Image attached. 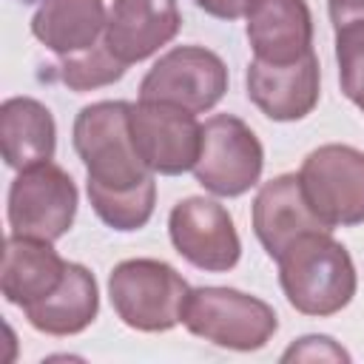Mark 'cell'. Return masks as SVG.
I'll return each instance as SVG.
<instances>
[{
	"label": "cell",
	"instance_id": "8fae6325",
	"mask_svg": "<svg viewBox=\"0 0 364 364\" xmlns=\"http://www.w3.org/2000/svg\"><path fill=\"white\" fill-rule=\"evenodd\" d=\"M318 82L321 74L313 51L287 65L253 60L245 74L247 100L276 122H293L307 117L318 102Z\"/></svg>",
	"mask_w": 364,
	"mask_h": 364
},
{
	"label": "cell",
	"instance_id": "cb8c5ba5",
	"mask_svg": "<svg viewBox=\"0 0 364 364\" xmlns=\"http://www.w3.org/2000/svg\"><path fill=\"white\" fill-rule=\"evenodd\" d=\"M333 28L347 26L353 20H364V0H327Z\"/></svg>",
	"mask_w": 364,
	"mask_h": 364
},
{
	"label": "cell",
	"instance_id": "e0dca14e",
	"mask_svg": "<svg viewBox=\"0 0 364 364\" xmlns=\"http://www.w3.org/2000/svg\"><path fill=\"white\" fill-rule=\"evenodd\" d=\"M97 282L82 264L74 262H68L63 282L46 299L23 307L28 324L46 336H77L97 318Z\"/></svg>",
	"mask_w": 364,
	"mask_h": 364
},
{
	"label": "cell",
	"instance_id": "7a4b0ae2",
	"mask_svg": "<svg viewBox=\"0 0 364 364\" xmlns=\"http://www.w3.org/2000/svg\"><path fill=\"white\" fill-rule=\"evenodd\" d=\"M74 151L85 165L88 182L102 188H134L154 176L136 154L131 136V102L105 100L85 105L74 119Z\"/></svg>",
	"mask_w": 364,
	"mask_h": 364
},
{
	"label": "cell",
	"instance_id": "9c48e42d",
	"mask_svg": "<svg viewBox=\"0 0 364 364\" xmlns=\"http://www.w3.org/2000/svg\"><path fill=\"white\" fill-rule=\"evenodd\" d=\"M131 136L142 162L162 176L193 171L202 148V125L191 111L151 100L131 105Z\"/></svg>",
	"mask_w": 364,
	"mask_h": 364
},
{
	"label": "cell",
	"instance_id": "d6986e66",
	"mask_svg": "<svg viewBox=\"0 0 364 364\" xmlns=\"http://www.w3.org/2000/svg\"><path fill=\"white\" fill-rule=\"evenodd\" d=\"M88 199H91V208L97 210V216L108 228H114V230H139L154 213L156 182H154V176H148L145 182H139L134 188H122V191L88 182Z\"/></svg>",
	"mask_w": 364,
	"mask_h": 364
},
{
	"label": "cell",
	"instance_id": "9a60e30c",
	"mask_svg": "<svg viewBox=\"0 0 364 364\" xmlns=\"http://www.w3.org/2000/svg\"><path fill=\"white\" fill-rule=\"evenodd\" d=\"M65 267L68 262L60 259L51 242L11 233L3 247V270H0V287L6 301L17 307H28L46 299L63 282Z\"/></svg>",
	"mask_w": 364,
	"mask_h": 364
},
{
	"label": "cell",
	"instance_id": "3957f363",
	"mask_svg": "<svg viewBox=\"0 0 364 364\" xmlns=\"http://www.w3.org/2000/svg\"><path fill=\"white\" fill-rule=\"evenodd\" d=\"M108 296L117 316L131 330L165 333L182 321L191 287L159 259H128L111 270Z\"/></svg>",
	"mask_w": 364,
	"mask_h": 364
},
{
	"label": "cell",
	"instance_id": "603a6c76",
	"mask_svg": "<svg viewBox=\"0 0 364 364\" xmlns=\"http://www.w3.org/2000/svg\"><path fill=\"white\" fill-rule=\"evenodd\" d=\"M253 0H196V6L210 14V17H219V20H236L242 14H247Z\"/></svg>",
	"mask_w": 364,
	"mask_h": 364
},
{
	"label": "cell",
	"instance_id": "ffe728a7",
	"mask_svg": "<svg viewBox=\"0 0 364 364\" xmlns=\"http://www.w3.org/2000/svg\"><path fill=\"white\" fill-rule=\"evenodd\" d=\"M125 63L114 57V51L105 46V40H100L97 46L80 51V54H68L60 63V80L71 88V91H91L108 82H117L125 74Z\"/></svg>",
	"mask_w": 364,
	"mask_h": 364
},
{
	"label": "cell",
	"instance_id": "7402d4cb",
	"mask_svg": "<svg viewBox=\"0 0 364 364\" xmlns=\"http://www.w3.org/2000/svg\"><path fill=\"white\" fill-rule=\"evenodd\" d=\"M282 361H350V355L327 336H304L284 350Z\"/></svg>",
	"mask_w": 364,
	"mask_h": 364
},
{
	"label": "cell",
	"instance_id": "5b68a950",
	"mask_svg": "<svg viewBox=\"0 0 364 364\" xmlns=\"http://www.w3.org/2000/svg\"><path fill=\"white\" fill-rule=\"evenodd\" d=\"M228 91V68L202 46H176L162 54L139 82V100L168 102L191 114L210 111Z\"/></svg>",
	"mask_w": 364,
	"mask_h": 364
},
{
	"label": "cell",
	"instance_id": "44dd1931",
	"mask_svg": "<svg viewBox=\"0 0 364 364\" xmlns=\"http://www.w3.org/2000/svg\"><path fill=\"white\" fill-rule=\"evenodd\" d=\"M336 63L344 97L364 111V20L336 28Z\"/></svg>",
	"mask_w": 364,
	"mask_h": 364
},
{
	"label": "cell",
	"instance_id": "ac0fdd59",
	"mask_svg": "<svg viewBox=\"0 0 364 364\" xmlns=\"http://www.w3.org/2000/svg\"><path fill=\"white\" fill-rule=\"evenodd\" d=\"M108 11L102 0H43L31 17V34L54 54H80L105 34Z\"/></svg>",
	"mask_w": 364,
	"mask_h": 364
},
{
	"label": "cell",
	"instance_id": "2e32d148",
	"mask_svg": "<svg viewBox=\"0 0 364 364\" xmlns=\"http://www.w3.org/2000/svg\"><path fill=\"white\" fill-rule=\"evenodd\" d=\"M0 145L6 165L14 171L51 162L57 148L51 111L31 97H9L0 105Z\"/></svg>",
	"mask_w": 364,
	"mask_h": 364
},
{
	"label": "cell",
	"instance_id": "6da1fadb",
	"mask_svg": "<svg viewBox=\"0 0 364 364\" xmlns=\"http://www.w3.org/2000/svg\"><path fill=\"white\" fill-rule=\"evenodd\" d=\"M276 262L287 301L304 316H333L355 296V264L330 230L299 236Z\"/></svg>",
	"mask_w": 364,
	"mask_h": 364
},
{
	"label": "cell",
	"instance_id": "7c38bea8",
	"mask_svg": "<svg viewBox=\"0 0 364 364\" xmlns=\"http://www.w3.org/2000/svg\"><path fill=\"white\" fill-rule=\"evenodd\" d=\"M253 230L270 259H279L299 236L313 230H333L321 222L304 196L299 173H282L264 182L253 199Z\"/></svg>",
	"mask_w": 364,
	"mask_h": 364
},
{
	"label": "cell",
	"instance_id": "8992f818",
	"mask_svg": "<svg viewBox=\"0 0 364 364\" xmlns=\"http://www.w3.org/2000/svg\"><path fill=\"white\" fill-rule=\"evenodd\" d=\"M313 210L330 228L364 222V154L350 145H321L310 151L299 171Z\"/></svg>",
	"mask_w": 364,
	"mask_h": 364
},
{
	"label": "cell",
	"instance_id": "4fadbf2b",
	"mask_svg": "<svg viewBox=\"0 0 364 364\" xmlns=\"http://www.w3.org/2000/svg\"><path fill=\"white\" fill-rule=\"evenodd\" d=\"M182 26L176 0H114L105 23V46L125 65L168 46Z\"/></svg>",
	"mask_w": 364,
	"mask_h": 364
},
{
	"label": "cell",
	"instance_id": "277c9868",
	"mask_svg": "<svg viewBox=\"0 0 364 364\" xmlns=\"http://www.w3.org/2000/svg\"><path fill=\"white\" fill-rule=\"evenodd\" d=\"M182 324L193 336L216 347L250 353V350H262L273 338L279 318L267 301L247 296L242 290L196 287L185 301Z\"/></svg>",
	"mask_w": 364,
	"mask_h": 364
},
{
	"label": "cell",
	"instance_id": "5bb4252c",
	"mask_svg": "<svg viewBox=\"0 0 364 364\" xmlns=\"http://www.w3.org/2000/svg\"><path fill=\"white\" fill-rule=\"evenodd\" d=\"M245 17L253 60L287 65L313 51V14L304 0H253Z\"/></svg>",
	"mask_w": 364,
	"mask_h": 364
},
{
	"label": "cell",
	"instance_id": "ba28073f",
	"mask_svg": "<svg viewBox=\"0 0 364 364\" xmlns=\"http://www.w3.org/2000/svg\"><path fill=\"white\" fill-rule=\"evenodd\" d=\"M77 213V185L54 162L26 168L9 188V228L17 236L54 242Z\"/></svg>",
	"mask_w": 364,
	"mask_h": 364
},
{
	"label": "cell",
	"instance_id": "30bf717a",
	"mask_svg": "<svg viewBox=\"0 0 364 364\" xmlns=\"http://www.w3.org/2000/svg\"><path fill=\"white\" fill-rule=\"evenodd\" d=\"M168 233L176 253L199 270L225 273L236 267L242 256V242L228 208L205 196L176 202L168 216Z\"/></svg>",
	"mask_w": 364,
	"mask_h": 364
},
{
	"label": "cell",
	"instance_id": "52a82bcc",
	"mask_svg": "<svg viewBox=\"0 0 364 364\" xmlns=\"http://www.w3.org/2000/svg\"><path fill=\"white\" fill-rule=\"evenodd\" d=\"M264 168L259 136L233 114H216L202 125V148L193 165L196 182L216 196H242Z\"/></svg>",
	"mask_w": 364,
	"mask_h": 364
}]
</instances>
